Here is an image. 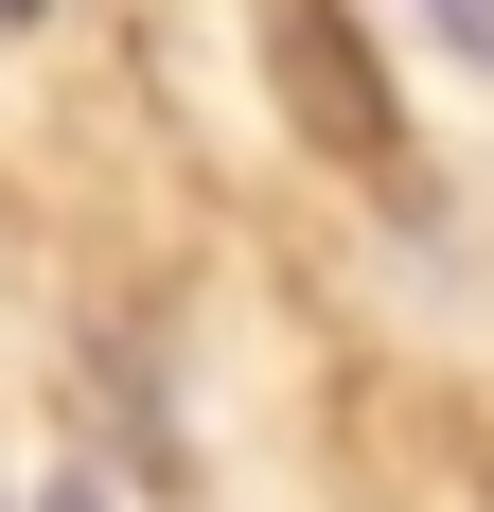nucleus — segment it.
Returning a JSON list of instances; mask_svg holds the SVG:
<instances>
[{
	"label": "nucleus",
	"mask_w": 494,
	"mask_h": 512,
	"mask_svg": "<svg viewBox=\"0 0 494 512\" xmlns=\"http://www.w3.org/2000/svg\"><path fill=\"white\" fill-rule=\"evenodd\" d=\"M265 71H283V124H300L318 159L406 177V106H389V71H371V36H353L336 0H265Z\"/></svg>",
	"instance_id": "1"
},
{
	"label": "nucleus",
	"mask_w": 494,
	"mask_h": 512,
	"mask_svg": "<svg viewBox=\"0 0 494 512\" xmlns=\"http://www.w3.org/2000/svg\"><path fill=\"white\" fill-rule=\"evenodd\" d=\"M424 18H442V36H459V53L494 71V0H424Z\"/></svg>",
	"instance_id": "2"
},
{
	"label": "nucleus",
	"mask_w": 494,
	"mask_h": 512,
	"mask_svg": "<svg viewBox=\"0 0 494 512\" xmlns=\"http://www.w3.org/2000/svg\"><path fill=\"white\" fill-rule=\"evenodd\" d=\"M36 512H106V477H53V495H36Z\"/></svg>",
	"instance_id": "3"
},
{
	"label": "nucleus",
	"mask_w": 494,
	"mask_h": 512,
	"mask_svg": "<svg viewBox=\"0 0 494 512\" xmlns=\"http://www.w3.org/2000/svg\"><path fill=\"white\" fill-rule=\"evenodd\" d=\"M0 18H36V0H0Z\"/></svg>",
	"instance_id": "4"
}]
</instances>
